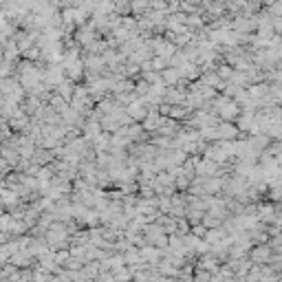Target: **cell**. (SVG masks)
<instances>
[{"mask_svg":"<svg viewBox=\"0 0 282 282\" xmlns=\"http://www.w3.org/2000/svg\"><path fill=\"white\" fill-rule=\"evenodd\" d=\"M3 49H5V60H9V62H14V60L22 53V51H20V46H18L16 42H5Z\"/></svg>","mask_w":282,"mask_h":282,"instance_id":"obj_1","label":"cell"},{"mask_svg":"<svg viewBox=\"0 0 282 282\" xmlns=\"http://www.w3.org/2000/svg\"><path fill=\"white\" fill-rule=\"evenodd\" d=\"M9 126H11V130H27V117L22 115V112H16V115L9 119Z\"/></svg>","mask_w":282,"mask_h":282,"instance_id":"obj_2","label":"cell"},{"mask_svg":"<svg viewBox=\"0 0 282 282\" xmlns=\"http://www.w3.org/2000/svg\"><path fill=\"white\" fill-rule=\"evenodd\" d=\"M14 62H9V60H5L3 64H0V77H11V73H14Z\"/></svg>","mask_w":282,"mask_h":282,"instance_id":"obj_3","label":"cell"},{"mask_svg":"<svg viewBox=\"0 0 282 282\" xmlns=\"http://www.w3.org/2000/svg\"><path fill=\"white\" fill-rule=\"evenodd\" d=\"M3 62H5V49L0 46V64H3Z\"/></svg>","mask_w":282,"mask_h":282,"instance_id":"obj_4","label":"cell"},{"mask_svg":"<svg viewBox=\"0 0 282 282\" xmlns=\"http://www.w3.org/2000/svg\"><path fill=\"white\" fill-rule=\"evenodd\" d=\"M0 82H3V77H0Z\"/></svg>","mask_w":282,"mask_h":282,"instance_id":"obj_5","label":"cell"}]
</instances>
